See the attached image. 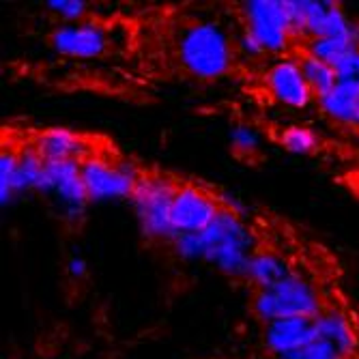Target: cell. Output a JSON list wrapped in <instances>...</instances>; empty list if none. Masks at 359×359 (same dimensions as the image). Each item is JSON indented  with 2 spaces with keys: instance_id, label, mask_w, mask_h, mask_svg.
Instances as JSON below:
<instances>
[{
  "instance_id": "1",
  "label": "cell",
  "mask_w": 359,
  "mask_h": 359,
  "mask_svg": "<svg viewBox=\"0 0 359 359\" xmlns=\"http://www.w3.org/2000/svg\"><path fill=\"white\" fill-rule=\"evenodd\" d=\"M177 56L191 78L217 80L233 69L237 50L235 39L217 22L198 20L181 30Z\"/></svg>"
},
{
  "instance_id": "2",
  "label": "cell",
  "mask_w": 359,
  "mask_h": 359,
  "mask_svg": "<svg viewBox=\"0 0 359 359\" xmlns=\"http://www.w3.org/2000/svg\"><path fill=\"white\" fill-rule=\"evenodd\" d=\"M254 252V235L250 226L239 213L226 207L207 231L198 233V260L213 265L224 276L245 280Z\"/></svg>"
},
{
  "instance_id": "3",
  "label": "cell",
  "mask_w": 359,
  "mask_h": 359,
  "mask_svg": "<svg viewBox=\"0 0 359 359\" xmlns=\"http://www.w3.org/2000/svg\"><path fill=\"white\" fill-rule=\"evenodd\" d=\"M323 310L320 292L297 271L271 288L254 290L252 295V312L265 325L282 318H316Z\"/></svg>"
},
{
  "instance_id": "4",
  "label": "cell",
  "mask_w": 359,
  "mask_h": 359,
  "mask_svg": "<svg viewBox=\"0 0 359 359\" xmlns=\"http://www.w3.org/2000/svg\"><path fill=\"white\" fill-rule=\"evenodd\" d=\"M179 183L159 172H142L132 198L136 219L140 231L151 241L172 243L177 233L172 226V203L177 196Z\"/></svg>"
},
{
  "instance_id": "5",
  "label": "cell",
  "mask_w": 359,
  "mask_h": 359,
  "mask_svg": "<svg viewBox=\"0 0 359 359\" xmlns=\"http://www.w3.org/2000/svg\"><path fill=\"white\" fill-rule=\"evenodd\" d=\"M80 164L90 203L132 198V194L142 177V170L136 168L132 161L110 159L97 153H90Z\"/></svg>"
},
{
  "instance_id": "6",
  "label": "cell",
  "mask_w": 359,
  "mask_h": 359,
  "mask_svg": "<svg viewBox=\"0 0 359 359\" xmlns=\"http://www.w3.org/2000/svg\"><path fill=\"white\" fill-rule=\"evenodd\" d=\"M241 26L252 32L267 54H284L295 41L284 0H248L241 5Z\"/></svg>"
},
{
  "instance_id": "7",
  "label": "cell",
  "mask_w": 359,
  "mask_h": 359,
  "mask_svg": "<svg viewBox=\"0 0 359 359\" xmlns=\"http://www.w3.org/2000/svg\"><path fill=\"white\" fill-rule=\"evenodd\" d=\"M39 194L52 196L67 219H82L90 203L80 161H46Z\"/></svg>"
},
{
  "instance_id": "8",
  "label": "cell",
  "mask_w": 359,
  "mask_h": 359,
  "mask_svg": "<svg viewBox=\"0 0 359 359\" xmlns=\"http://www.w3.org/2000/svg\"><path fill=\"white\" fill-rule=\"evenodd\" d=\"M224 209L219 196L194 183H179L172 203V226L177 235L203 233Z\"/></svg>"
},
{
  "instance_id": "9",
  "label": "cell",
  "mask_w": 359,
  "mask_h": 359,
  "mask_svg": "<svg viewBox=\"0 0 359 359\" xmlns=\"http://www.w3.org/2000/svg\"><path fill=\"white\" fill-rule=\"evenodd\" d=\"M265 88L271 95V100L292 110H306L316 100L312 88L308 86L304 78L299 60L290 56L276 60L267 69Z\"/></svg>"
},
{
  "instance_id": "10",
  "label": "cell",
  "mask_w": 359,
  "mask_h": 359,
  "mask_svg": "<svg viewBox=\"0 0 359 359\" xmlns=\"http://www.w3.org/2000/svg\"><path fill=\"white\" fill-rule=\"evenodd\" d=\"M50 48L67 58H100L108 48L106 30L95 22L60 24L50 32Z\"/></svg>"
},
{
  "instance_id": "11",
  "label": "cell",
  "mask_w": 359,
  "mask_h": 359,
  "mask_svg": "<svg viewBox=\"0 0 359 359\" xmlns=\"http://www.w3.org/2000/svg\"><path fill=\"white\" fill-rule=\"evenodd\" d=\"M314 340V318H282L267 323L263 330V344L273 357L295 353Z\"/></svg>"
},
{
  "instance_id": "12",
  "label": "cell",
  "mask_w": 359,
  "mask_h": 359,
  "mask_svg": "<svg viewBox=\"0 0 359 359\" xmlns=\"http://www.w3.org/2000/svg\"><path fill=\"white\" fill-rule=\"evenodd\" d=\"M32 147L43 157V161H84L90 155L84 136L67 127L41 129L35 134Z\"/></svg>"
},
{
  "instance_id": "13",
  "label": "cell",
  "mask_w": 359,
  "mask_h": 359,
  "mask_svg": "<svg viewBox=\"0 0 359 359\" xmlns=\"http://www.w3.org/2000/svg\"><path fill=\"white\" fill-rule=\"evenodd\" d=\"M316 104L330 121L359 129V82L338 80V84Z\"/></svg>"
},
{
  "instance_id": "14",
  "label": "cell",
  "mask_w": 359,
  "mask_h": 359,
  "mask_svg": "<svg viewBox=\"0 0 359 359\" xmlns=\"http://www.w3.org/2000/svg\"><path fill=\"white\" fill-rule=\"evenodd\" d=\"M316 340H323L338 348L342 355L351 357L357 351V336L351 320L340 310H323L314 318Z\"/></svg>"
},
{
  "instance_id": "15",
  "label": "cell",
  "mask_w": 359,
  "mask_h": 359,
  "mask_svg": "<svg viewBox=\"0 0 359 359\" xmlns=\"http://www.w3.org/2000/svg\"><path fill=\"white\" fill-rule=\"evenodd\" d=\"M288 263L278 256L276 252H254L250 258V265L245 271V280L254 286V290H265L282 282L286 276H290Z\"/></svg>"
},
{
  "instance_id": "16",
  "label": "cell",
  "mask_w": 359,
  "mask_h": 359,
  "mask_svg": "<svg viewBox=\"0 0 359 359\" xmlns=\"http://www.w3.org/2000/svg\"><path fill=\"white\" fill-rule=\"evenodd\" d=\"M299 65H302V72H304V78L308 82V86L312 88L316 102L320 97L327 95L336 84H338V74L332 65L318 60L316 56L308 54V52H302V56L297 58Z\"/></svg>"
},
{
  "instance_id": "17",
  "label": "cell",
  "mask_w": 359,
  "mask_h": 359,
  "mask_svg": "<svg viewBox=\"0 0 359 359\" xmlns=\"http://www.w3.org/2000/svg\"><path fill=\"white\" fill-rule=\"evenodd\" d=\"M278 147L292 155H312L320 149V136L308 125H286L276 134Z\"/></svg>"
},
{
  "instance_id": "18",
  "label": "cell",
  "mask_w": 359,
  "mask_h": 359,
  "mask_svg": "<svg viewBox=\"0 0 359 359\" xmlns=\"http://www.w3.org/2000/svg\"><path fill=\"white\" fill-rule=\"evenodd\" d=\"M43 170H46V161L35 151V147L30 144L18 151V194L39 191Z\"/></svg>"
},
{
  "instance_id": "19",
  "label": "cell",
  "mask_w": 359,
  "mask_h": 359,
  "mask_svg": "<svg viewBox=\"0 0 359 359\" xmlns=\"http://www.w3.org/2000/svg\"><path fill=\"white\" fill-rule=\"evenodd\" d=\"M231 149L237 159L252 161L260 153V134L250 123H235L231 129Z\"/></svg>"
},
{
  "instance_id": "20",
  "label": "cell",
  "mask_w": 359,
  "mask_h": 359,
  "mask_svg": "<svg viewBox=\"0 0 359 359\" xmlns=\"http://www.w3.org/2000/svg\"><path fill=\"white\" fill-rule=\"evenodd\" d=\"M355 50V46L346 43V41H340V39H330V37H314V39H308L306 41V48L304 52L316 56L318 60L332 65V67L336 69L340 60L351 52Z\"/></svg>"
},
{
  "instance_id": "21",
  "label": "cell",
  "mask_w": 359,
  "mask_h": 359,
  "mask_svg": "<svg viewBox=\"0 0 359 359\" xmlns=\"http://www.w3.org/2000/svg\"><path fill=\"white\" fill-rule=\"evenodd\" d=\"M18 194V151L0 153V203L9 205Z\"/></svg>"
},
{
  "instance_id": "22",
  "label": "cell",
  "mask_w": 359,
  "mask_h": 359,
  "mask_svg": "<svg viewBox=\"0 0 359 359\" xmlns=\"http://www.w3.org/2000/svg\"><path fill=\"white\" fill-rule=\"evenodd\" d=\"M48 11L62 20V24H76L84 22L88 13V5L84 0H48Z\"/></svg>"
},
{
  "instance_id": "23",
  "label": "cell",
  "mask_w": 359,
  "mask_h": 359,
  "mask_svg": "<svg viewBox=\"0 0 359 359\" xmlns=\"http://www.w3.org/2000/svg\"><path fill=\"white\" fill-rule=\"evenodd\" d=\"M273 359H351L346 355H342L338 348H334L332 344L323 342V340H314L308 346L295 351V353H288V355H280Z\"/></svg>"
},
{
  "instance_id": "24",
  "label": "cell",
  "mask_w": 359,
  "mask_h": 359,
  "mask_svg": "<svg viewBox=\"0 0 359 359\" xmlns=\"http://www.w3.org/2000/svg\"><path fill=\"white\" fill-rule=\"evenodd\" d=\"M235 50H237V54H241V56H245V58H250V60H256V58L267 56V52L263 50V46H260V43L254 39L252 32H248L243 26H241V30L237 32V35H235Z\"/></svg>"
},
{
  "instance_id": "25",
  "label": "cell",
  "mask_w": 359,
  "mask_h": 359,
  "mask_svg": "<svg viewBox=\"0 0 359 359\" xmlns=\"http://www.w3.org/2000/svg\"><path fill=\"white\" fill-rule=\"evenodd\" d=\"M338 80H353L359 82V48L351 50L336 67Z\"/></svg>"
},
{
  "instance_id": "26",
  "label": "cell",
  "mask_w": 359,
  "mask_h": 359,
  "mask_svg": "<svg viewBox=\"0 0 359 359\" xmlns=\"http://www.w3.org/2000/svg\"><path fill=\"white\" fill-rule=\"evenodd\" d=\"M67 271L74 280H82L86 273H88V265H86V260L82 256H72L69 258V263H67Z\"/></svg>"
}]
</instances>
